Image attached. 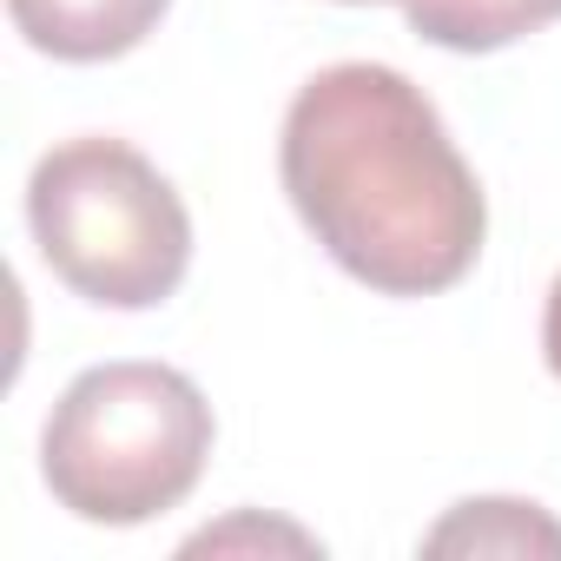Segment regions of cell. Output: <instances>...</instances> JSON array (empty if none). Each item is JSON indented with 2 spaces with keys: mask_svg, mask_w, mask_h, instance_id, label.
I'll return each instance as SVG.
<instances>
[{
  "mask_svg": "<svg viewBox=\"0 0 561 561\" xmlns=\"http://www.w3.org/2000/svg\"><path fill=\"white\" fill-rule=\"evenodd\" d=\"M277 172L331 264L383 298H436L482 257V185L436 100L383 60H344L298 87Z\"/></svg>",
  "mask_w": 561,
  "mask_h": 561,
  "instance_id": "6da1fadb",
  "label": "cell"
},
{
  "mask_svg": "<svg viewBox=\"0 0 561 561\" xmlns=\"http://www.w3.org/2000/svg\"><path fill=\"white\" fill-rule=\"evenodd\" d=\"M211 436V403L185 370L93 364L60 390L41 430V476L67 515L133 528L198 489Z\"/></svg>",
  "mask_w": 561,
  "mask_h": 561,
  "instance_id": "7a4b0ae2",
  "label": "cell"
},
{
  "mask_svg": "<svg viewBox=\"0 0 561 561\" xmlns=\"http://www.w3.org/2000/svg\"><path fill=\"white\" fill-rule=\"evenodd\" d=\"M27 231L60 285L106 311L165 305L192 264L185 198L139 146L106 133L67 139L34 165Z\"/></svg>",
  "mask_w": 561,
  "mask_h": 561,
  "instance_id": "3957f363",
  "label": "cell"
},
{
  "mask_svg": "<svg viewBox=\"0 0 561 561\" xmlns=\"http://www.w3.org/2000/svg\"><path fill=\"white\" fill-rule=\"evenodd\" d=\"M165 8H172V0H8L14 34L34 54L73 60V67L133 54L165 21Z\"/></svg>",
  "mask_w": 561,
  "mask_h": 561,
  "instance_id": "277c9868",
  "label": "cell"
},
{
  "mask_svg": "<svg viewBox=\"0 0 561 561\" xmlns=\"http://www.w3.org/2000/svg\"><path fill=\"white\" fill-rule=\"evenodd\" d=\"M410 34L449 54H495L561 21V0H403Z\"/></svg>",
  "mask_w": 561,
  "mask_h": 561,
  "instance_id": "5b68a950",
  "label": "cell"
},
{
  "mask_svg": "<svg viewBox=\"0 0 561 561\" xmlns=\"http://www.w3.org/2000/svg\"><path fill=\"white\" fill-rule=\"evenodd\" d=\"M423 554H561V522L541 502L476 495L423 535Z\"/></svg>",
  "mask_w": 561,
  "mask_h": 561,
  "instance_id": "8992f818",
  "label": "cell"
},
{
  "mask_svg": "<svg viewBox=\"0 0 561 561\" xmlns=\"http://www.w3.org/2000/svg\"><path fill=\"white\" fill-rule=\"evenodd\" d=\"M271 548V541H285V548H298V554H311L318 548V535H305V528H285V522H257V515H238V522H225V528H205V535H192L185 541V554H218V548Z\"/></svg>",
  "mask_w": 561,
  "mask_h": 561,
  "instance_id": "52a82bcc",
  "label": "cell"
},
{
  "mask_svg": "<svg viewBox=\"0 0 561 561\" xmlns=\"http://www.w3.org/2000/svg\"><path fill=\"white\" fill-rule=\"evenodd\" d=\"M541 357H548V370L561 377V277L548 285V311H541Z\"/></svg>",
  "mask_w": 561,
  "mask_h": 561,
  "instance_id": "ba28073f",
  "label": "cell"
},
{
  "mask_svg": "<svg viewBox=\"0 0 561 561\" xmlns=\"http://www.w3.org/2000/svg\"><path fill=\"white\" fill-rule=\"evenodd\" d=\"M351 8H364V0H351Z\"/></svg>",
  "mask_w": 561,
  "mask_h": 561,
  "instance_id": "9c48e42d",
  "label": "cell"
}]
</instances>
